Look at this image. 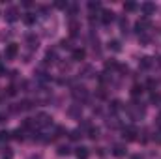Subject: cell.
<instances>
[{
    "mask_svg": "<svg viewBox=\"0 0 161 159\" xmlns=\"http://www.w3.org/2000/svg\"><path fill=\"white\" fill-rule=\"evenodd\" d=\"M51 124H53V118H51L49 114H45V112L38 114L36 120H34V126H38V127H47V126H51Z\"/></svg>",
    "mask_w": 161,
    "mask_h": 159,
    "instance_id": "6da1fadb",
    "label": "cell"
},
{
    "mask_svg": "<svg viewBox=\"0 0 161 159\" xmlns=\"http://www.w3.org/2000/svg\"><path fill=\"white\" fill-rule=\"evenodd\" d=\"M17 52H19V45H17V43H9V45L6 47V52H4V54H6L8 60H11V58L17 56Z\"/></svg>",
    "mask_w": 161,
    "mask_h": 159,
    "instance_id": "7a4b0ae2",
    "label": "cell"
},
{
    "mask_svg": "<svg viewBox=\"0 0 161 159\" xmlns=\"http://www.w3.org/2000/svg\"><path fill=\"white\" fill-rule=\"evenodd\" d=\"M6 19H8L9 22H15V21L19 19V9H17V7H13V6H11V7H8V9H6Z\"/></svg>",
    "mask_w": 161,
    "mask_h": 159,
    "instance_id": "3957f363",
    "label": "cell"
},
{
    "mask_svg": "<svg viewBox=\"0 0 161 159\" xmlns=\"http://www.w3.org/2000/svg\"><path fill=\"white\" fill-rule=\"evenodd\" d=\"M150 24H152V22H150V19H148V17H144V19H141V21L137 22V32H139V34H143V32H146V30L150 28Z\"/></svg>",
    "mask_w": 161,
    "mask_h": 159,
    "instance_id": "277c9868",
    "label": "cell"
},
{
    "mask_svg": "<svg viewBox=\"0 0 161 159\" xmlns=\"http://www.w3.org/2000/svg\"><path fill=\"white\" fill-rule=\"evenodd\" d=\"M141 11H143L144 15H152V13L156 11V6H154L152 2H144V4H141Z\"/></svg>",
    "mask_w": 161,
    "mask_h": 159,
    "instance_id": "5b68a950",
    "label": "cell"
},
{
    "mask_svg": "<svg viewBox=\"0 0 161 159\" xmlns=\"http://www.w3.org/2000/svg\"><path fill=\"white\" fill-rule=\"evenodd\" d=\"M124 139H126V141H135V139H137V129H135V127L124 129Z\"/></svg>",
    "mask_w": 161,
    "mask_h": 159,
    "instance_id": "8992f818",
    "label": "cell"
},
{
    "mask_svg": "<svg viewBox=\"0 0 161 159\" xmlns=\"http://www.w3.org/2000/svg\"><path fill=\"white\" fill-rule=\"evenodd\" d=\"M101 21H103L105 24L113 22V21H114V13H113V11H109V9H105V11L101 13Z\"/></svg>",
    "mask_w": 161,
    "mask_h": 159,
    "instance_id": "52a82bcc",
    "label": "cell"
},
{
    "mask_svg": "<svg viewBox=\"0 0 161 159\" xmlns=\"http://www.w3.org/2000/svg\"><path fill=\"white\" fill-rule=\"evenodd\" d=\"M84 56H86L84 49H73V60H75V62H81V60H84Z\"/></svg>",
    "mask_w": 161,
    "mask_h": 159,
    "instance_id": "ba28073f",
    "label": "cell"
},
{
    "mask_svg": "<svg viewBox=\"0 0 161 159\" xmlns=\"http://www.w3.org/2000/svg\"><path fill=\"white\" fill-rule=\"evenodd\" d=\"M113 154H114L116 157H124V156H126V148H124L122 144H114V146H113Z\"/></svg>",
    "mask_w": 161,
    "mask_h": 159,
    "instance_id": "9c48e42d",
    "label": "cell"
},
{
    "mask_svg": "<svg viewBox=\"0 0 161 159\" xmlns=\"http://www.w3.org/2000/svg\"><path fill=\"white\" fill-rule=\"evenodd\" d=\"M139 66H141V69H148V67H152V58H148V56H144V58H141V62H139Z\"/></svg>",
    "mask_w": 161,
    "mask_h": 159,
    "instance_id": "30bf717a",
    "label": "cell"
},
{
    "mask_svg": "<svg viewBox=\"0 0 161 159\" xmlns=\"http://www.w3.org/2000/svg\"><path fill=\"white\" fill-rule=\"evenodd\" d=\"M73 96H75V97H86L88 94H86V88H84V86H77V88L73 90Z\"/></svg>",
    "mask_w": 161,
    "mask_h": 159,
    "instance_id": "8fae6325",
    "label": "cell"
},
{
    "mask_svg": "<svg viewBox=\"0 0 161 159\" xmlns=\"http://www.w3.org/2000/svg\"><path fill=\"white\" fill-rule=\"evenodd\" d=\"M75 154H77V157H79V159H86V157H88V148H84V146H79Z\"/></svg>",
    "mask_w": 161,
    "mask_h": 159,
    "instance_id": "7c38bea8",
    "label": "cell"
},
{
    "mask_svg": "<svg viewBox=\"0 0 161 159\" xmlns=\"http://www.w3.org/2000/svg\"><path fill=\"white\" fill-rule=\"evenodd\" d=\"M26 41H28V45H30L32 49L38 47V37H36L34 34H28V36H26Z\"/></svg>",
    "mask_w": 161,
    "mask_h": 159,
    "instance_id": "4fadbf2b",
    "label": "cell"
},
{
    "mask_svg": "<svg viewBox=\"0 0 161 159\" xmlns=\"http://www.w3.org/2000/svg\"><path fill=\"white\" fill-rule=\"evenodd\" d=\"M143 90H144V88H143V84H133V88H131V96H135V97H137V96H141V94H143Z\"/></svg>",
    "mask_w": 161,
    "mask_h": 159,
    "instance_id": "5bb4252c",
    "label": "cell"
},
{
    "mask_svg": "<svg viewBox=\"0 0 161 159\" xmlns=\"http://www.w3.org/2000/svg\"><path fill=\"white\" fill-rule=\"evenodd\" d=\"M124 9H126V11H135V9H137V4H135V2H126V4H124Z\"/></svg>",
    "mask_w": 161,
    "mask_h": 159,
    "instance_id": "9a60e30c",
    "label": "cell"
},
{
    "mask_svg": "<svg viewBox=\"0 0 161 159\" xmlns=\"http://www.w3.org/2000/svg\"><path fill=\"white\" fill-rule=\"evenodd\" d=\"M109 47H111L113 51H116V52H118V51L122 49V47H120V41H116V39H113V41H109Z\"/></svg>",
    "mask_w": 161,
    "mask_h": 159,
    "instance_id": "2e32d148",
    "label": "cell"
},
{
    "mask_svg": "<svg viewBox=\"0 0 161 159\" xmlns=\"http://www.w3.org/2000/svg\"><path fill=\"white\" fill-rule=\"evenodd\" d=\"M69 154V148L68 146H60L58 148V156H68Z\"/></svg>",
    "mask_w": 161,
    "mask_h": 159,
    "instance_id": "e0dca14e",
    "label": "cell"
},
{
    "mask_svg": "<svg viewBox=\"0 0 161 159\" xmlns=\"http://www.w3.org/2000/svg\"><path fill=\"white\" fill-rule=\"evenodd\" d=\"M120 28H122V32L126 34V30H128V19H120Z\"/></svg>",
    "mask_w": 161,
    "mask_h": 159,
    "instance_id": "ac0fdd59",
    "label": "cell"
},
{
    "mask_svg": "<svg viewBox=\"0 0 161 159\" xmlns=\"http://www.w3.org/2000/svg\"><path fill=\"white\" fill-rule=\"evenodd\" d=\"M88 7L94 11V9H99V7H101V4H99V2H90V4H88Z\"/></svg>",
    "mask_w": 161,
    "mask_h": 159,
    "instance_id": "d6986e66",
    "label": "cell"
},
{
    "mask_svg": "<svg viewBox=\"0 0 161 159\" xmlns=\"http://www.w3.org/2000/svg\"><path fill=\"white\" fill-rule=\"evenodd\" d=\"M54 58H56L54 51H49V52H47V62H54Z\"/></svg>",
    "mask_w": 161,
    "mask_h": 159,
    "instance_id": "ffe728a7",
    "label": "cell"
},
{
    "mask_svg": "<svg viewBox=\"0 0 161 159\" xmlns=\"http://www.w3.org/2000/svg\"><path fill=\"white\" fill-rule=\"evenodd\" d=\"M105 67H107V69H114V67H118V64H116L114 60H111V62H107V64H105Z\"/></svg>",
    "mask_w": 161,
    "mask_h": 159,
    "instance_id": "44dd1931",
    "label": "cell"
},
{
    "mask_svg": "<svg viewBox=\"0 0 161 159\" xmlns=\"http://www.w3.org/2000/svg\"><path fill=\"white\" fill-rule=\"evenodd\" d=\"M2 157H4V159H11V157H13V152L8 148V152H4V154H2Z\"/></svg>",
    "mask_w": 161,
    "mask_h": 159,
    "instance_id": "7402d4cb",
    "label": "cell"
},
{
    "mask_svg": "<svg viewBox=\"0 0 161 159\" xmlns=\"http://www.w3.org/2000/svg\"><path fill=\"white\" fill-rule=\"evenodd\" d=\"M24 22H26V24H32V22H34V17H32L30 13H28V15H24Z\"/></svg>",
    "mask_w": 161,
    "mask_h": 159,
    "instance_id": "603a6c76",
    "label": "cell"
},
{
    "mask_svg": "<svg viewBox=\"0 0 161 159\" xmlns=\"http://www.w3.org/2000/svg\"><path fill=\"white\" fill-rule=\"evenodd\" d=\"M9 139V133L8 131H0V141H8Z\"/></svg>",
    "mask_w": 161,
    "mask_h": 159,
    "instance_id": "cb8c5ba5",
    "label": "cell"
},
{
    "mask_svg": "<svg viewBox=\"0 0 161 159\" xmlns=\"http://www.w3.org/2000/svg\"><path fill=\"white\" fill-rule=\"evenodd\" d=\"M152 103H161V96L154 94V96H152Z\"/></svg>",
    "mask_w": 161,
    "mask_h": 159,
    "instance_id": "d4e9b609",
    "label": "cell"
},
{
    "mask_svg": "<svg viewBox=\"0 0 161 159\" xmlns=\"http://www.w3.org/2000/svg\"><path fill=\"white\" fill-rule=\"evenodd\" d=\"M148 86H150V88L154 90V88L158 86V81H154V79H150V81H148Z\"/></svg>",
    "mask_w": 161,
    "mask_h": 159,
    "instance_id": "484cf974",
    "label": "cell"
},
{
    "mask_svg": "<svg viewBox=\"0 0 161 159\" xmlns=\"http://www.w3.org/2000/svg\"><path fill=\"white\" fill-rule=\"evenodd\" d=\"M15 94H17L15 86H9V88H8V96H15Z\"/></svg>",
    "mask_w": 161,
    "mask_h": 159,
    "instance_id": "4316f807",
    "label": "cell"
},
{
    "mask_svg": "<svg viewBox=\"0 0 161 159\" xmlns=\"http://www.w3.org/2000/svg\"><path fill=\"white\" fill-rule=\"evenodd\" d=\"M98 133H99V129H90V137H92V139H96Z\"/></svg>",
    "mask_w": 161,
    "mask_h": 159,
    "instance_id": "83f0119b",
    "label": "cell"
},
{
    "mask_svg": "<svg viewBox=\"0 0 161 159\" xmlns=\"http://www.w3.org/2000/svg\"><path fill=\"white\" fill-rule=\"evenodd\" d=\"M141 41L146 45V43H150V37H148V36H141Z\"/></svg>",
    "mask_w": 161,
    "mask_h": 159,
    "instance_id": "f1b7e54d",
    "label": "cell"
},
{
    "mask_svg": "<svg viewBox=\"0 0 161 159\" xmlns=\"http://www.w3.org/2000/svg\"><path fill=\"white\" fill-rule=\"evenodd\" d=\"M62 47H64V49H69V41L64 39V41H62Z\"/></svg>",
    "mask_w": 161,
    "mask_h": 159,
    "instance_id": "f546056e",
    "label": "cell"
},
{
    "mask_svg": "<svg viewBox=\"0 0 161 159\" xmlns=\"http://www.w3.org/2000/svg\"><path fill=\"white\" fill-rule=\"evenodd\" d=\"M131 159H143V157H141V156H133Z\"/></svg>",
    "mask_w": 161,
    "mask_h": 159,
    "instance_id": "4dcf8cb0",
    "label": "cell"
},
{
    "mask_svg": "<svg viewBox=\"0 0 161 159\" xmlns=\"http://www.w3.org/2000/svg\"><path fill=\"white\" fill-rule=\"evenodd\" d=\"M159 66H161V58H159Z\"/></svg>",
    "mask_w": 161,
    "mask_h": 159,
    "instance_id": "1f68e13d",
    "label": "cell"
}]
</instances>
